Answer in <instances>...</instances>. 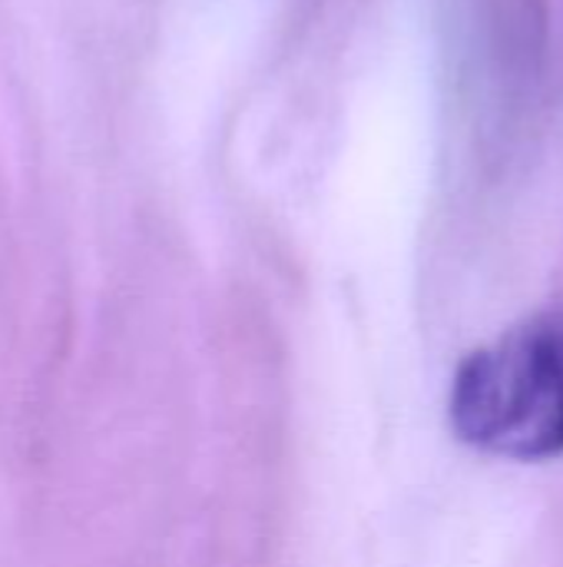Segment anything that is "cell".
Wrapping results in <instances>:
<instances>
[{
    "label": "cell",
    "instance_id": "6da1fadb",
    "mask_svg": "<svg viewBox=\"0 0 563 567\" xmlns=\"http://www.w3.org/2000/svg\"><path fill=\"white\" fill-rule=\"evenodd\" d=\"M448 419L484 455H563V312L524 319L468 352L451 379Z\"/></svg>",
    "mask_w": 563,
    "mask_h": 567
}]
</instances>
